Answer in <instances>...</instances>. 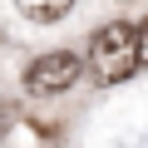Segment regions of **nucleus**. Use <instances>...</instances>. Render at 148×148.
Here are the masks:
<instances>
[{"label": "nucleus", "mask_w": 148, "mask_h": 148, "mask_svg": "<svg viewBox=\"0 0 148 148\" xmlns=\"http://www.w3.org/2000/svg\"><path fill=\"white\" fill-rule=\"evenodd\" d=\"M138 64H148V20L138 25Z\"/></svg>", "instance_id": "20e7f679"}, {"label": "nucleus", "mask_w": 148, "mask_h": 148, "mask_svg": "<svg viewBox=\"0 0 148 148\" xmlns=\"http://www.w3.org/2000/svg\"><path fill=\"white\" fill-rule=\"evenodd\" d=\"M84 74V59L79 54H69V49H54V54H40L30 69H25V89L49 99V94H64L74 89V79Z\"/></svg>", "instance_id": "f03ea898"}, {"label": "nucleus", "mask_w": 148, "mask_h": 148, "mask_svg": "<svg viewBox=\"0 0 148 148\" xmlns=\"http://www.w3.org/2000/svg\"><path fill=\"white\" fill-rule=\"evenodd\" d=\"M133 69H138V25L128 20L99 25L89 40V74L99 84H123Z\"/></svg>", "instance_id": "f257e3e1"}, {"label": "nucleus", "mask_w": 148, "mask_h": 148, "mask_svg": "<svg viewBox=\"0 0 148 148\" xmlns=\"http://www.w3.org/2000/svg\"><path fill=\"white\" fill-rule=\"evenodd\" d=\"M15 5L25 10V20H35V25H54V20H64V15L74 10V0H15Z\"/></svg>", "instance_id": "7ed1b4c3"}]
</instances>
